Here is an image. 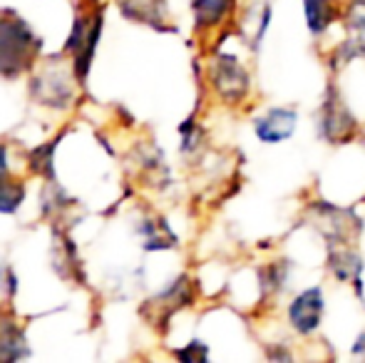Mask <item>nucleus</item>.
<instances>
[{
    "instance_id": "f257e3e1",
    "label": "nucleus",
    "mask_w": 365,
    "mask_h": 363,
    "mask_svg": "<svg viewBox=\"0 0 365 363\" xmlns=\"http://www.w3.org/2000/svg\"><path fill=\"white\" fill-rule=\"evenodd\" d=\"M43 40L33 33L23 18L13 10L0 13V78L13 80L28 73L38 60Z\"/></svg>"
},
{
    "instance_id": "f03ea898",
    "label": "nucleus",
    "mask_w": 365,
    "mask_h": 363,
    "mask_svg": "<svg viewBox=\"0 0 365 363\" xmlns=\"http://www.w3.org/2000/svg\"><path fill=\"white\" fill-rule=\"evenodd\" d=\"M100 33H102V5L97 0H82L77 5V13L73 20V33H70L68 43H65V53L73 55V68L80 83L87 80Z\"/></svg>"
},
{
    "instance_id": "7ed1b4c3",
    "label": "nucleus",
    "mask_w": 365,
    "mask_h": 363,
    "mask_svg": "<svg viewBox=\"0 0 365 363\" xmlns=\"http://www.w3.org/2000/svg\"><path fill=\"white\" fill-rule=\"evenodd\" d=\"M358 120L348 107L346 97L341 95L336 83H328L326 95L321 100V110H318V137L326 140L328 145H348L351 140L358 137Z\"/></svg>"
},
{
    "instance_id": "20e7f679",
    "label": "nucleus",
    "mask_w": 365,
    "mask_h": 363,
    "mask_svg": "<svg viewBox=\"0 0 365 363\" xmlns=\"http://www.w3.org/2000/svg\"><path fill=\"white\" fill-rule=\"evenodd\" d=\"M209 85L224 105L239 107L251 95V73L236 55L217 53L209 63Z\"/></svg>"
},
{
    "instance_id": "39448f33",
    "label": "nucleus",
    "mask_w": 365,
    "mask_h": 363,
    "mask_svg": "<svg viewBox=\"0 0 365 363\" xmlns=\"http://www.w3.org/2000/svg\"><path fill=\"white\" fill-rule=\"evenodd\" d=\"M341 23L346 28V38L333 48L331 58H328L333 73L358 58L365 60V0H348L343 5Z\"/></svg>"
},
{
    "instance_id": "423d86ee",
    "label": "nucleus",
    "mask_w": 365,
    "mask_h": 363,
    "mask_svg": "<svg viewBox=\"0 0 365 363\" xmlns=\"http://www.w3.org/2000/svg\"><path fill=\"white\" fill-rule=\"evenodd\" d=\"M311 212H313V222L321 229L328 247H336V244H356L358 237H361L363 222L358 219V214L353 212V209L333 207L331 202H316V204H311Z\"/></svg>"
},
{
    "instance_id": "0eeeda50",
    "label": "nucleus",
    "mask_w": 365,
    "mask_h": 363,
    "mask_svg": "<svg viewBox=\"0 0 365 363\" xmlns=\"http://www.w3.org/2000/svg\"><path fill=\"white\" fill-rule=\"evenodd\" d=\"M75 68H65L63 63H50L40 70L30 83V95L45 107H68L75 97Z\"/></svg>"
},
{
    "instance_id": "6e6552de",
    "label": "nucleus",
    "mask_w": 365,
    "mask_h": 363,
    "mask_svg": "<svg viewBox=\"0 0 365 363\" xmlns=\"http://www.w3.org/2000/svg\"><path fill=\"white\" fill-rule=\"evenodd\" d=\"M326 316V294L323 286H308V289L298 291L296 296L286 306V321L298 336L308 339L313 336L323 324Z\"/></svg>"
},
{
    "instance_id": "1a4fd4ad",
    "label": "nucleus",
    "mask_w": 365,
    "mask_h": 363,
    "mask_svg": "<svg viewBox=\"0 0 365 363\" xmlns=\"http://www.w3.org/2000/svg\"><path fill=\"white\" fill-rule=\"evenodd\" d=\"M197 299V291H194V281L187 274H182L177 281H172L167 291L157 294L154 299L147 301V306L142 309V314L152 321V326H167L177 311L187 309Z\"/></svg>"
},
{
    "instance_id": "9d476101",
    "label": "nucleus",
    "mask_w": 365,
    "mask_h": 363,
    "mask_svg": "<svg viewBox=\"0 0 365 363\" xmlns=\"http://www.w3.org/2000/svg\"><path fill=\"white\" fill-rule=\"evenodd\" d=\"M298 125V110L291 105L266 107L254 120V135L264 145H279L293 137Z\"/></svg>"
},
{
    "instance_id": "9b49d317",
    "label": "nucleus",
    "mask_w": 365,
    "mask_h": 363,
    "mask_svg": "<svg viewBox=\"0 0 365 363\" xmlns=\"http://www.w3.org/2000/svg\"><path fill=\"white\" fill-rule=\"evenodd\" d=\"M326 269H328V274L336 281H341V284L361 286L365 262H363L361 252L356 249V244H336V247H328Z\"/></svg>"
},
{
    "instance_id": "f8f14e48",
    "label": "nucleus",
    "mask_w": 365,
    "mask_h": 363,
    "mask_svg": "<svg viewBox=\"0 0 365 363\" xmlns=\"http://www.w3.org/2000/svg\"><path fill=\"white\" fill-rule=\"evenodd\" d=\"M271 18H274L271 0H254L251 5H246L244 18H241V35H244L246 45L254 53L261 50V43H264L266 33H269Z\"/></svg>"
},
{
    "instance_id": "ddd939ff",
    "label": "nucleus",
    "mask_w": 365,
    "mask_h": 363,
    "mask_svg": "<svg viewBox=\"0 0 365 363\" xmlns=\"http://www.w3.org/2000/svg\"><path fill=\"white\" fill-rule=\"evenodd\" d=\"M303 3V18L311 35H326L328 28L341 23L343 5L341 0H301Z\"/></svg>"
},
{
    "instance_id": "4468645a",
    "label": "nucleus",
    "mask_w": 365,
    "mask_h": 363,
    "mask_svg": "<svg viewBox=\"0 0 365 363\" xmlns=\"http://www.w3.org/2000/svg\"><path fill=\"white\" fill-rule=\"evenodd\" d=\"M236 10V0H192L194 28L197 33H209L229 23Z\"/></svg>"
},
{
    "instance_id": "2eb2a0df",
    "label": "nucleus",
    "mask_w": 365,
    "mask_h": 363,
    "mask_svg": "<svg viewBox=\"0 0 365 363\" xmlns=\"http://www.w3.org/2000/svg\"><path fill=\"white\" fill-rule=\"evenodd\" d=\"M291 269H293L291 259H276V262H269L259 269V281H261V291H264V299L279 296L281 291L289 286Z\"/></svg>"
},
{
    "instance_id": "dca6fc26",
    "label": "nucleus",
    "mask_w": 365,
    "mask_h": 363,
    "mask_svg": "<svg viewBox=\"0 0 365 363\" xmlns=\"http://www.w3.org/2000/svg\"><path fill=\"white\" fill-rule=\"evenodd\" d=\"M30 349L25 344V336L13 321H0V361L28 359Z\"/></svg>"
},
{
    "instance_id": "f3484780",
    "label": "nucleus",
    "mask_w": 365,
    "mask_h": 363,
    "mask_svg": "<svg viewBox=\"0 0 365 363\" xmlns=\"http://www.w3.org/2000/svg\"><path fill=\"white\" fill-rule=\"evenodd\" d=\"M120 3L127 18L140 20V23H147L152 28H162V18H159L162 0H120Z\"/></svg>"
},
{
    "instance_id": "a211bd4d",
    "label": "nucleus",
    "mask_w": 365,
    "mask_h": 363,
    "mask_svg": "<svg viewBox=\"0 0 365 363\" xmlns=\"http://www.w3.org/2000/svg\"><path fill=\"white\" fill-rule=\"evenodd\" d=\"M142 234L147 237V244H145L147 252H152V249H169L177 244V237L172 234V229L167 227L164 219H149V222H145Z\"/></svg>"
},
{
    "instance_id": "6ab92c4d",
    "label": "nucleus",
    "mask_w": 365,
    "mask_h": 363,
    "mask_svg": "<svg viewBox=\"0 0 365 363\" xmlns=\"http://www.w3.org/2000/svg\"><path fill=\"white\" fill-rule=\"evenodd\" d=\"M23 199H25L23 184L13 180L0 182V214H13L23 204Z\"/></svg>"
},
{
    "instance_id": "aec40b11",
    "label": "nucleus",
    "mask_w": 365,
    "mask_h": 363,
    "mask_svg": "<svg viewBox=\"0 0 365 363\" xmlns=\"http://www.w3.org/2000/svg\"><path fill=\"white\" fill-rule=\"evenodd\" d=\"M179 132H182V155H194V152L202 150V142H204V130L202 127L192 120L182 122V127H179Z\"/></svg>"
},
{
    "instance_id": "412c9836",
    "label": "nucleus",
    "mask_w": 365,
    "mask_h": 363,
    "mask_svg": "<svg viewBox=\"0 0 365 363\" xmlns=\"http://www.w3.org/2000/svg\"><path fill=\"white\" fill-rule=\"evenodd\" d=\"M60 140H53L48 142V145L38 147V150L33 152V172H40V175H45L48 180H55V170H53V152L55 147H58Z\"/></svg>"
},
{
    "instance_id": "4be33fe9",
    "label": "nucleus",
    "mask_w": 365,
    "mask_h": 363,
    "mask_svg": "<svg viewBox=\"0 0 365 363\" xmlns=\"http://www.w3.org/2000/svg\"><path fill=\"white\" fill-rule=\"evenodd\" d=\"M174 356L182 361H207L209 359V349L202 344V341H192L187 349H177Z\"/></svg>"
},
{
    "instance_id": "5701e85b",
    "label": "nucleus",
    "mask_w": 365,
    "mask_h": 363,
    "mask_svg": "<svg viewBox=\"0 0 365 363\" xmlns=\"http://www.w3.org/2000/svg\"><path fill=\"white\" fill-rule=\"evenodd\" d=\"M10 180V170H8V152L0 145V182Z\"/></svg>"
},
{
    "instance_id": "b1692460",
    "label": "nucleus",
    "mask_w": 365,
    "mask_h": 363,
    "mask_svg": "<svg viewBox=\"0 0 365 363\" xmlns=\"http://www.w3.org/2000/svg\"><path fill=\"white\" fill-rule=\"evenodd\" d=\"M353 356H365V331L356 339V344H353Z\"/></svg>"
}]
</instances>
